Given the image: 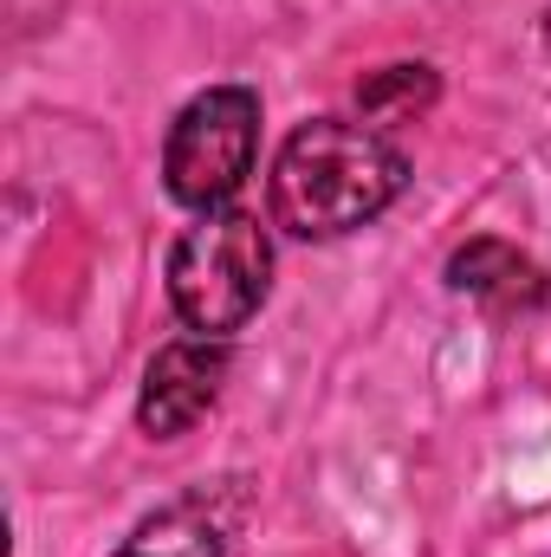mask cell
I'll return each instance as SVG.
<instances>
[{"label": "cell", "instance_id": "1", "mask_svg": "<svg viewBox=\"0 0 551 557\" xmlns=\"http://www.w3.org/2000/svg\"><path fill=\"white\" fill-rule=\"evenodd\" d=\"M409 188V156L364 117H311L279 143L267 214L292 240H344L383 221Z\"/></svg>", "mask_w": 551, "mask_h": 557}, {"label": "cell", "instance_id": "2", "mask_svg": "<svg viewBox=\"0 0 551 557\" xmlns=\"http://www.w3.org/2000/svg\"><path fill=\"white\" fill-rule=\"evenodd\" d=\"M169 311L182 318L188 337H234L260 318L273 298V234L247 208H215L195 214V227L175 234L169 247Z\"/></svg>", "mask_w": 551, "mask_h": 557}, {"label": "cell", "instance_id": "3", "mask_svg": "<svg viewBox=\"0 0 551 557\" xmlns=\"http://www.w3.org/2000/svg\"><path fill=\"white\" fill-rule=\"evenodd\" d=\"M260 162V91L254 85H208L195 91L169 137H162V188L188 214L234 208Z\"/></svg>", "mask_w": 551, "mask_h": 557}, {"label": "cell", "instance_id": "4", "mask_svg": "<svg viewBox=\"0 0 551 557\" xmlns=\"http://www.w3.org/2000/svg\"><path fill=\"white\" fill-rule=\"evenodd\" d=\"M234 376V344L228 337H175L149 357L137 389V428L149 441H182L195 421L221 403Z\"/></svg>", "mask_w": 551, "mask_h": 557}, {"label": "cell", "instance_id": "5", "mask_svg": "<svg viewBox=\"0 0 551 557\" xmlns=\"http://www.w3.org/2000/svg\"><path fill=\"white\" fill-rule=\"evenodd\" d=\"M441 278H448V292L487 305L493 318H532V311L551 305V273L539 267V260H526L513 240H493V234L454 247Z\"/></svg>", "mask_w": 551, "mask_h": 557}, {"label": "cell", "instance_id": "6", "mask_svg": "<svg viewBox=\"0 0 551 557\" xmlns=\"http://www.w3.org/2000/svg\"><path fill=\"white\" fill-rule=\"evenodd\" d=\"M234 532H241V499L188 493V499H169L162 512H149L111 557H228Z\"/></svg>", "mask_w": 551, "mask_h": 557}, {"label": "cell", "instance_id": "7", "mask_svg": "<svg viewBox=\"0 0 551 557\" xmlns=\"http://www.w3.org/2000/svg\"><path fill=\"white\" fill-rule=\"evenodd\" d=\"M441 104V72L421 65V59H403V65H377L357 78V111L364 124H415Z\"/></svg>", "mask_w": 551, "mask_h": 557}]
</instances>
